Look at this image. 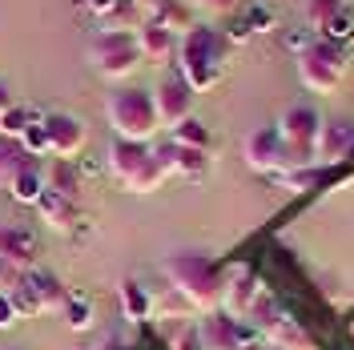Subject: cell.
<instances>
[{
    "instance_id": "41",
    "label": "cell",
    "mask_w": 354,
    "mask_h": 350,
    "mask_svg": "<svg viewBox=\"0 0 354 350\" xmlns=\"http://www.w3.org/2000/svg\"><path fill=\"white\" fill-rule=\"evenodd\" d=\"M270 350H274V347H270Z\"/></svg>"
},
{
    "instance_id": "39",
    "label": "cell",
    "mask_w": 354,
    "mask_h": 350,
    "mask_svg": "<svg viewBox=\"0 0 354 350\" xmlns=\"http://www.w3.org/2000/svg\"><path fill=\"white\" fill-rule=\"evenodd\" d=\"M242 350H270V342H266V338H258V342H250V347H242Z\"/></svg>"
},
{
    "instance_id": "2",
    "label": "cell",
    "mask_w": 354,
    "mask_h": 350,
    "mask_svg": "<svg viewBox=\"0 0 354 350\" xmlns=\"http://www.w3.org/2000/svg\"><path fill=\"white\" fill-rule=\"evenodd\" d=\"M221 68H225V37L218 28L194 24L177 44V73L189 81L194 93H205L221 81Z\"/></svg>"
},
{
    "instance_id": "6",
    "label": "cell",
    "mask_w": 354,
    "mask_h": 350,
    "mask_svg": "<svg viewBox=\"0 0 354 350\" xmlns=\"http://www.w3.org/2000/svg\"><path fill=\"white\" fill-rule=\"evenodd\" d=\"M88 65L97 68L105 81H125L141 65L137 33H97L88 41Z\"/></svg>"
},
{
    "instance_id": "17",
    "label": "cell",
    "mask_w": 354,
    "mask_h": 350,
    "mask_svg": "<svg viewBox=\"0 0 354 350\" xmlns=\"http://www.w3.org/2000/svg\"><path fill=\"white\" fill-rule=\"evenodd\" d=\"M37 254H41V241H37L32 230H24V225H0V262L32 270Z\"/></svg>"
},
{
    "instance_id": "36",
    "label": "cell",
    "mask_w": 354,
    "mask_h": 350,
    "mask_svg": "<svg viewBox=\"0 0 354 350\" xmlns=\"http://www.w3.org/2000/svg\"><path fill=\"white\" fill-rule=\"evenodd\" d=\"M17 306H12V298L8 294H0V330H8V326H17Z\"/></svg>"
},
{
    "instance_id": "37",
    "label": "cell",
    "mask_w": 354,
    "mask_h": 350,
    "mask_svg": "<svg viewBox=\"0 0 354 350\" xmlns=\"http://www.w3.org/2000/svg\"><path fill=\"white\" fill-rule=\"evenodd\" d=\"M113 4H117V0H85V8H88V12H93V17H97V21H101V17L109 12Z\"/></svg>"
},
{
    "instance_id": "13",
    "label": "cell",
    "mask_w": 354,
    "mask_h": 350,
    "mask_svg": "<svg viewBox=\"0 0 354 350\" xmlns=\"http://www.w3.org/2000/svg\"><path fill=\"white\" fill-rule=\"evenodd\" d=\"M44 129H48V154L57 161H73L88 141L85 121L73 113H44Z\"/></svg>"
},
{
    "instance_id": "27",
    "label": "cell",
    "mask_w": 354,
    "mask_h": 350,
    "mask_svg": "<svg viewBox=\"0 0 354 350\" xmlns=\"http://www.w3.org/2000/svg\"><path fill=\"white\" fill-rule=\"evenodd\" d=\"M270 28H274V12H270L266 4H250L245 17L234 24L230 37H234V41H245V37H254V33H270Z\"/></svg>"
},
{
    "instance_id": "3",
    "label": "cell",
    "mask_w": 354,
    "mask_h": 350,
    "mask_svg": "<svg viewBox=\"0 0 354 350\" xmlns=\"http://www.w3.org/2000/svg\"><path fill=\"white\" fill-rule=\"evenodd\" d=\"M109 174L129 190V194H153L165 181V169L157 161V149L149 141H125V137H113L109 145Z\"/></svg>"
},
{
    "instance_id": "26",
    "label": "cell",
    "mask_w": 354,
    "mask_h": 350,
    "mask_svg": "<svg viewBox=\"0 0 354 350\" xmlns=\"http://www.w3.org/2000/svg\"><path fill=\"white\" fill-rule=\"evenodd\" d=\"M8 194H12V201H21V205H37L44 194V174L37 165H24L21 174L8 181Z\"/></svg>"
},
{
    "instance_id": "16",
    "label": "cell",
    "mask_w": 354,
    "mask_h": 350,
    "mask_svg": "<svg viewBox=\"0 0 354 350\" xmlns=\"http://www.w3.org/2000/svg\"><path fill=\"white\" fill-rule=\"evenodd\" d=\"M346 157H354V125H346V121H322L318 145H314V161L318 165H338Z\"/></svg>"
},
{
    "instance_id": "34",
    "label": "cell",
    "mask_w": 354,
    "mask_h": 350,
    "mask_svg": "<svg viewBox=\"0 0 354 350\" xmlns=\"http://www.w3.org/2000/svg\"><path fill=\"white\" fill-rule=\"evenodd\" d=\"M351 0H306V21H310V28H318L322 21H330L338 8H346Z\"/></svg>"
},
{
    "instance_id": "4",
    "label": "cell",
    "mask_w": 354,
    "mask_h": 350,
    "mask_svg": "<svg viewBox=\"0 0 354 350\" xmlns=\"http://www.w3.org/2000/svg\"><path fill=\"white\" fill-rule=\"evenodd\" d=\"M105 117H109L113 133L125 137V141H149V137L161 129L149 89H117V93H109Z\"/></svg>"
},
{
    "instance_id": "12",
    "label": "cell",
    "mask_w": 354,
    "mask_h": 350,
    "mask_svg": "<svg viewBox=\"0 0 354 350\" xmlns=\"http://www.w3.org/2000/svg\"><path fill=\"white\" fill-rule=\"evenodd\" d=\"M262 290L266 286H262V278H258L254 266H230L225 278H221V314H230V318H245L250 306L258 302Z\"/></svg>"
},
{
    "instance_id": "29",
    "label": "cell",
    "mask_w": 354,
    "mask_h": 350,
    "mask_svg": "<svg viewBox=\"0 0 354 350\" xmlns=\"http://www.w3.org/2000/svg\"><path fill=\"white\" fill-rule=\"evenodd\" d=\"M44 185L48 190H57V194H65V197H81V177H77V169H73V161H57L53 165V174H44Z\"/></svg>"
},
{
    "instance_id": "9",
    "label": "cell",
    "mask_w": 354,
    "mask_h": 350,
    "mask_svg": "<svg viewBox=\"0 0 354 350\" xmlns=\"http://www.w3.org/2000/svg\"><path fill=\"white\" fill-rule=\"evenodd\" d=\"M198 338H201V350H242L250 342H258L262 334L242 318H230V314L214 310V314H201Z\"/></svg>"
},
{
    "instance_id": "21",
    "label": "cell",
    "mask_w": 354,
    "mask_h": 350,
    "mask_svg": "<svg viewBox=\"0 0 354 350\" xmlns=\"http://www.w3.org/2000/svg\"><path fill=\"white\" fill-rule=\"evenodd\" d=\"M266 342H270L274 350H318V342L310 338V330L302 326L298 318H290V314L270 330V334H266Z\"/></svg>"
},
{
    "instance_id": "31",
    "label": "cell",
    "mask_w": 354,
    "mask_h": 350,
    "mask_svg": "<svg viewBox=\"0 0 354 350\" xmlns=\"http://www.w3.org/2000/svg\"><path fill=\"white\" fill-rule=\"evenodd\" d=\"M174 141H177V145H189V149H205V154H209V145H214V137H209V129L201 125L198 117L181 121V125L174 129Z\"/></svg>"
},
{
    "instance_id": "23",
    "label": "cell",
    "mask_w": 354,
    "mask_h": 350,
    "mask_svg": "<svg viewBox=\"0 0 354 350\" xmlns=\"http://www.w3.org/2000/svg\"><path fill=\"white\" fill-rule=\"evenodd\" d=\"M149 21L165 24L169 33H177V37H185L189 28H194V4H181V0H161L153 12H149Z\"/></svg>"
},
{
    "instance_id": "5",
    "label": "cell",
    "mask_w": 354,
    "mask_h": 350,
    "mask_svg": "<svg viewBox=\"0 0 354 350\" xmlns=\"http://www.w3.org/2000/svg\"><path fill=\"white\" fill-rule=\"evenodd\" d=\"M346 73H351V53L338 48V44H330V41H314L306 53L298 57V77H302V85H306L310 93H318V97H334Z\"/></svg>"
},
{
    "instance_id": "19",
    "label": "cell",
    "mask_w": 354,
    "mask_h": 350,
    "mask_svg": "<svg viewBox=\"0 0 354 350\" xmlns=\"http://www.w3.org/2000/svg\"><path fill=\"white\" fill-rule=\"evenodd\" d=\"M117 298H121V314L129 322H149L153 318V294L137 282V278H125L121 290H117Z\"/></svg>"
},
{
    "instance_id": "22",
    "label": "cell",
    "mask_w": 354,
    "mask_h": 350,
    "mask_svg": "<svg viewBox=\"0 0 354 350\" xmlns=\"http://www.w3.org/2000/svg\"><path fill=\"white\" fill-rule=\"evenodd\" d=\"M282 318H286V306L278 302V294H274V290H262V294H258V302H254V306H250V314H245V322L258 330L262 338L278 326Z\"/></svg>"
},
{
    "instance_id": "40",
    "label": "cell",
    "mask_w": 354,
    "mask_h": 350,
    "mask_svg": "<svg viewBox=\"0 0 354 350\" xmlns=\"http://www.w3.org/2000/svg\"><path fill=\"white\" fill-rule=\"evenodd\" d=\"M137 4H141L145 12H153V8H157V4H161V0H137Z\"/></svg>"
},
{
    "instance_id": "24",
    "label": "cell",
    "mask_w": 354,
    "mask_h": 350,
    "mask_svg": "<svg viewBox=\"0 0 354 350\" xmlns=\"http://www.w3.org/2000/svg\"><path fill=\"white\" fill-rule=\"evenodd\" d=\"M314 33H318V41H330V44H338V48H351L354 44V8L351 4L338 8L330 21H322Z\"/></svg>"
},
{
    "instance_id": "35",
    "label": "cell",
    "mask_w": 354,
    "mask_h": 350,
    "mask_svg": "<svg viewBox=\"0 0 354 350\" xmlns=\"http://www.w3.org/2000/svg\"><path fill=\"white\" fill-rule=\"evenodd\" d=\"M194 8H201V12H209V17H230V12L238 8V0H198Z\"/></svg>"
},
{
    "instance_id": "20",
    "label": "cell",
    "mask_w": 354,
    "mask_h": 350,
    "mask_svg": "<svg viewBox=\"0 0 354 350\" xmlns=\"http://www.w3.org/2000/svg\"><path fill=\"white\" fill-rule=\"evenodd\" d=\"M145 21H149V12H145L137 0H117L97 24H101V33H137Z\"/></svg>"
},
{
    "instance_id": "25",
    "label": "cell",
    "mask_w": 354,
    "mask_h": 350,
    "mask_svg": "<svg viewBox=\"0 0 354 350\" xmlns=\"http://www.w3.org/2000/svg\"><path fill=\"white\" fill-rule=\"evenodd\" d=\"M24 165H32V157L24 154L21 137H4V133H0V185L8 190V181L21 174Z\"/></svg>"
},
{
    "instance_id": "1",
    "label": "cell",
    "mask_w": 354,
    "mask_h": 350,
    "mask_svg": "<svg viewBox=\"0 0 354 350\" xmlns=\"http://www.w3.org/2000/svg\"><path fill=\"white\" fill-rule=\"evenodd\" d=\"M161 270H165V278H169V290H177L189 310H198V314L221 310V278H225V274H221L205 254H189V250L169 254Z\"/></svg>"
},
{
    "instance_id": "8",
    "label": "cell",
    "mask_w": 354,
    "mask_h": 350,
    "mask_svg": "<svg viewBox=\"0 0 354 350\" xmlns=\"http://www.w3.org/2000/svg\"><path fill=\"white\" fill-rule=\"evenodd\" d=\"M318 129H322V117L310 109V105H290L278 121V133L286 141L290 154V169H302L314 165V145H318Z\"/></svg>"
},
{
    "instance_id": "11",
    "label": "cell",
    "mask_w": 354,
    "mask_h": 350,
    "mask_svg": "<svg viewBox=\"0 0 354 350\" xmlns=\"http://www.w3.org/2000/svg\"><path fill=\"white\" fill-rule=\"evenodd\" d=\"M242 154H245V165L258 169V174H266V177L290 169V154H286V141H282L278 125H262V129H254L250 137H245Z\"/></svg>"
},
{
    "instance_id": "18",
    "label": "cell",
    "mask_w": 354,
    "mask_h": 350,
    "mask_svg": "<svg viewBox=\"0 0 354 350\" xmlns=\"http://www.w3.org/2000/svg\"><path fill=\"white\" fill-rule=\"evenodd\" d=\"M37 214H41V221L53 225V230H73V225L81 221V201H73V197H65V194H57V190L44 185L41 201H37Z\"/></svg>"
},
{
    "instance_id": "10",
    "label": "cell",
    "mask_w": 354,
    "mask_h": 350,
    "mask_svg": "<svg viewBox=\"0 0 354 350\" xmlns=\"http://www.w3.org/2000/svg\"><path fill=\"white\" fill-rule=\"evenodd\" d=\"M194 89L189 81L181 77V73H165L153 89V105H157V121H161V129H177L181 121H189L194 117Z\"/></svg>"
},
{
    "instance_id": "7",
    "label": "cell",
    "mask_w": 354,
    "mask_h": 350,
    "mask_svg": "<svg viewBox=\"0 0 354 350\" xmlns=\"http://www.w3.org/2000/svg\"><path fill=\"white\" fill-rule=\"evenodd\" d=\"M12 298V306H17V314L21 318H37V314H53V310L65 306L68 290L61 286V278L57 274H48V270H24L21 286L8 294Z\"/></svg>"
},
{
    "instance_id": "28",
    "label": "cell",
    "mask_w": 354,
    "mask_h": 350,
    "mask_svg": "<svg viewBox=\"0 0 354 350\" xmlns=\"http://www.w3.org/2000/svg\"><path fill=\"white\" fill-rule=\"evenodd\" d=\"M41 117H44V113H37L32 105H21V101H12L8 109L0 113V133H4V137H21V133L28 129L32 121H41Z\"/></svg>"
},
{
    "instance_id": "14",
    "label": "cell",
    "mask_w": 354,
    "mask_h": 350,
    "mask_svg": "<svg viewBox=\"0 0 354 350\" xmlns=\"http://www.w3.org/2000/svg\"><path fill=\"white\" fill-rule=\"evenodd\" d=\"M177 44H181V37L177 33H169L165 24L157 21H145L141 28H137V48H141V61L153 68H165L177 61Z\"/></svg>"
},
{
    "instance_id": "15",
    "label": "cell",
    "mask_w": 354,
    "mask_h": 350,
    "mask_svg": "<svg viewBox=\"0 0 354 350\" xmlns=\"http://www.w3.org/2000/svg\"><path fill=\"white\" fill-rule=\"evenodd\" d=\"M157 161H161L165 174H177V177H185V181H201V177L209 174V154L205 149H189V145H177L174 137L165 145H157Z\"/></svg>"
},
{
    "instance_id": "33",
    "label": "cell",
    "mask_w": 354,
    "mask_h": 350,
    "mask_svg": "<svg viewBox=\"0 0 354 350\" xmlns=\"http://www.w3.org/2000/svg\"><path fill=\"white\" fill-rule=\"evenodd\" d=\"M21 145H24V154L28 157H44L48 154V129H44V117L41 121H32V125L21 133Z\"/></svg>"
},
{
    "instance_id": "38",
    "label": "cell",
    "mask_w": 354,
    "mask_h": 350,
    "mask_svg": "<svg viewBox=\"0 0 354 350\" xmlns=\"http://www.w3.org/2000/svg\"><path fill=\"white\" fill-rule=\"evenodd\" d=\"M8 105H12V93H8V89H4V85H0V113L8 109Z\"/></svg>"
},
{
    "instance_id": "32",
    "label": "cell",
    "mask_w": 354,
    "mask_h": 350,
    "mask_svg": "<svg viewBox=\"0 0 354 350\" xmlns=\"http://www.w3.org/2000/svg\"><path fill=\"white\" fill-rule=\"evenodd\" d=\"M61 314H65L68 330H88L93 326V306H88V298H81V294H68Z\"/></svg>"
},
{
    "instance_id": "30",
    "label": "cell",
    "mask_w": 354,
    "mask_h": 350,
    "mask_svg": "<svg viewBox=\"0 0 354 350\" xmlns=\"http://www.w3.org/2000/svg\"><path fill=\"white\" fill-rule=\"evenodd\" d=\"M282 190H290V194H306V190H314L318 181H322V169H314V165H302V169H282V174H270Z\"/></svg>"
}]
</instances>
